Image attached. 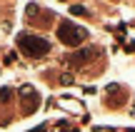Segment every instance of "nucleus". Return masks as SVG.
<instances>
[{
	"label": "nucleus",
	"instance_id": "obj_1",
	"mask_svg": "<svg viewBox=\"0 0 135 132\" xmlns=\"http://www.w3.org/2000/svg\"><path fill=\"white\" fill-rule=\"evenodd\" d=\"M18 50H23L25 57H45V55L50 52V43L45 38H40V35H30V33H20L18 35Z\"/></svg>",
	"mask_w": 135,
	"mask_h": 132
},
{
	"label": "nucleus",
	"instance_id": "obj_2",
	"mask_svg": "<svg viewBox=\"0 0 135 132\" xmlns=\"http://www.w3.org/2000/svg\"><path fill=\"white\" fill-rule=\"evenodd\" d=\"M88 38L85 28H80V25H73L70 20H63V23L58 25V40L68 47H75V45H80L83 40Z\"/></svg>",
	"mask_w": 135,
	"mask_h": 132
},
{
	"label": "nucleus",
	"instance_id": "obj_3",
	"mask_svg": "<svg viewBox=\"0 0 135 132\" xmlns=\"http://www.w3.org/2000/svg\"><path fill=\"white\" fill-rule=\"evenodd\" d=\"M18 95H20V107H23L25 115L35 112V110L40 107V92L33 87V85H23Z\"/></svg>",
	"mask_w": 135,
	"mask_h": 132
},
{
	"label": "nucleus",
	"instance_id": "obj_4",
	"mask_svg": "<svg viewBox=\"0 0 135 132\" xmlns=\"http://www.w3.org/2000/svg\"><path fill=\"white\" fill-rule=\"evenodd\" d=\"M98 55H100V50H98V47H83V50H75V52L68 57V62H70L73 67H83V65L93 62Z\"/></svg>",
	"mask_w": 135,
	"mask_h": 132
},
{
	"label": "nucleus",
	"instance_id": "obj_5",
	"mask_svg": "<svg viewBox=\"0 0 135 132\" xmlns=\"http://www.w3.org/2000/svg\"><path fill=\"white\" fill-rule=\"evenodd\" d=\"M58 105H60V107H65V110H70V112H83V105L78 102V100H70V97H60Z\"/></svg>",
	"mask_w": 135,
	"mask_h": 132
},
{
	"label": "nucleus",
	"instance_id": "obj_6",
	"mask_svg": "<svg viewBox=\"0 0 135 132\" xmlns=\"http://www.w3.org/2000/svg\"><path fill=\"white\" fill-rule=\"evenodd\" d=\"M13 100V90L10 87H0V105H8Z\"/></svg>",
	"mask_w": 135,
	"mask_h": 132
},
{
	"label": "nucleus",
	"instance_id": "obj_7",
	"mask_svg": "<svg viewBox=\"0 0 135 132\" xmlns=\"http://www.w3.org/2000/svg\"><path fill=\"white\" fill-rule=\"evenodd\" d=\"M70 13L73 15H80V18H88V8H85V5H73Z\"/></svg>",
	"mask_w": 135,
	"mask_h": 132
},
{
	"label": "nucleus",
	"instance_id": "obj_8",
	"mask_svg": "<svg viewBox=\"0 0 135 132\" xmlns=\"http://www.w3.org/2000/svg\"><path fill=\"white\" fill-rule=\"evenodd\" d=\"M40 10H43V8H40V5H35V3H30V5H28V20H33V18H38V13H40Z\"/></svg>",
	"mask_w": 135,
	"mask_h": 132
},
{
	"label": "nucleus",
	"instance_id": "obj_9",
	"mask_svg": "<svg viewBox=\"0 0 135 132\" xmlns=\"http://www.w3.org/2000/svg\"><path fill=\"white\" fill-rule=\"evenodd\" d=\"M73 80H75V77H73L70 72H65V75H60V82H63V85H70Z\"/></svg>",
	"mask_w": 135,
	"mask_h": 132
},
{
	"label": "nucleus",
	"instance_id": "obj_10",
	"mask_svg": "<svg viewBox=\"0 0 135 132\" xmlns=\"http://www.w3.org/2000/svg\"><path fill=\"white\" fill-rule=\"evenodd\" d=\"M83 92H85V95H95V87H93V85H88V87L83 90Z\"/></svg>",
	"mask_w": 135,
	"mask_h": 132
}]
</instances>
